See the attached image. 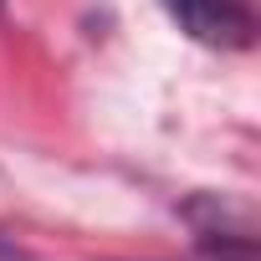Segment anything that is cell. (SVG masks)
<instances>
[{
	"label": "cell",
	"mask_w": 261,
	"mask_h": 261,
	"mask_svg": "<svg viewBox=\"0 0 261 261\" xmlns=\"http://www.w3.org/2000/svg\"><path fill=\"white\" fill-rule=\"evenodd\" d=\"M0 261H31V251H26V246H16V241H6V236H0Z\"/></svg>",
	"instance_id": "obj_2"
},
{
	"label": "cell",
	"mask_w": 261,
	"mask_h": 261,
	"mask_svg": "<svg viewBox=\"0 0 261 261\" xmlns=\"http://www.w3.org/2000/svg\"><path fill=\"white\" fill-rule=\"evenodd\" d=\"M164 11L179 21L185 36H195V41H205V46L241 51V46L256 41L251 0H164Z\"/></svg>",
	"instance_id": "obj_1"
}]
</instances>
